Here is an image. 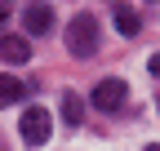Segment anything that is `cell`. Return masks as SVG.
<instances>
[{"label": "cell", "instance_id": "6da1fadb", "mask_svg": "<svg viewBox=\"0 0 160 151\" xmlns=\"http://www.w3.org/2000/svg\"><path fill=\"white\" fill-rule=\"evenodd\" d=\"M67 49L76 53V58H89V53L98 49V22H93V13H76L67 22Z\"/></svg>", "mask_w": 160, "mask_h": 151}, {"label": "cell", "instance_id": "7a4b0ae2", "mask_svg": "<svg viewBox=\"0 0 160 151\" xmlns=\"http://www.w3.org/2000/svg\"><path fill=\"white\" fill-rule=\"evenodd\" d=\"M18 134H22L27 147H45L49 134H53V116H49L45 107H27V111H22V124H18Z\"/></svg>", "mask_w": 160, "mask_h": 151}, {"label": "cell", "instance_id": "3957f363", "mask_svg": "<svg viewBox=\"0 0 160 151\" xmlns=\"http://www.w3.org/2000/svg\"><path fill=\"white\" fill-rule=\"evenodd\" d=\"M89 98H93L98 111H120L125 98H129V89H125V80H116V76H111V80H98V85H93Z\"/></svg>", "mask_w": 160, "mask_h": 151}, {"label": "cell", "instance_id": "277c9868", "mask_svg": "<svg viewBox=\"0 0 160 151\" xmlns=\"http://www.w3.org/2000/svg\"><path fill=\"white\" fill-rule=\"evenodd\" d=\"M22 27H27L31 36H49V27H53V5H49V0H31L27 13H22Z\"/></svg>", "mask_w": 160, "mask_h": 151}, {"label": "cell", "instance_id": "5b68a950", "mask_svg": "<svg viewBox=\"0 0 160 151\" xmlns=\"http://www.w3.org/2000/svg\"><path fill=\"white\" fill-rule=\"evenodd\" d=\"M0 58L5 62H27L31 58V45L22 40V36H5V40H0Z\"/></svg>", "mask_w": 160, "mask_h": 151}, {"label": "cell", "instance_id": "8992f818", "mask_svg": "<svg viewBox=\"0 0 160 151\" xmlns=\"http://www.w3.org/2000/svg\"><path fill=\"white\" fill-rule=\"evenodd\" d=\"M18 98H22V80L9 76V71H0V107H9V102H18Z\"/></svg>", "mask_w": 160, "mask_h": 151}, {"label": "cell", "instance_id": "52a82bcc", "mask_svg": "<svg viewBox=\"0 0 160 151\" xmlns=\"http://www.w3.org/2000/svg\"><path fill=\"white\" fill-rule=\"evenodd\" d=\"M116 31L120 36H138V13L129 5H116Z\"/></svg>", "mask_w": 160, "mask_h": 151}, {"label": "cell", "instance_id": "ba28073f", "mask_svg": "<svg viewBox=\"0 0 160 151\" xmlns=\"http://www.w3.org/2000/svg\"><path fill=\"white\" fill-rule=\"evenodd\" d=\"M80 116H85V102H80L76 93H67V98H62V120L67 124H80Z\"/></svg>", "mask_w": 160, "mask_h": 151}, {"label": "cell", "instance_id": "9c48e42d", "mask_svg": "<svg viewBox=\"0 0 160 151\" xmlns=\"http://www.w3.org/2000/svg\"><path fill=\"white\" fill-rule=\"evenodd\" d=\"M9 13H13V5H9V0H0V22H5Z\"/></svg>", "mask_w": 160, "mask_h": 151}, {"label": "cell", "instance_id": "30bf717a", "mask_svg": "<svg viewBox=\"0 0 160 151\" xmlns=\"http://www.w3.org/2000/svg\"><path fill=\"white\" fill-rule=\"evenodd\" d=\"M147 67H151V76H160V53H151V62H147Z\"/></svg>", "mask_w": 160, "mask_h": 151}, {"label": "cell", "instance_id": "8fae6325", "mask_svg": "<svg viewBox=\"0 0 160 151\" xmlns=\"http://www.w3.org/2000/svg\"><path fill=\"white\" fill-rule=\"evenodd\" d=\"M147 151H160V147H147Z\"/></svg>", "mask_w": 160, "mask_h": 151}]
</instances>
